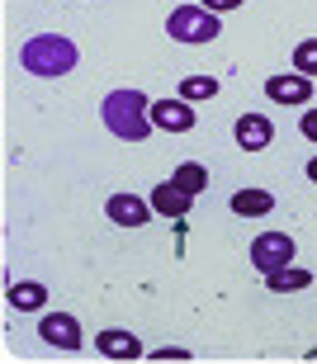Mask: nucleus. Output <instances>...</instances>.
<instances>
[{"instance_id": "21", "label": "nucleus", "mask_w": 317, "mask_h": 364, "mask_svg": "<svg viewBox=\"0 0 317 364\" xmlns=\"http://www.w3.org/2000/svg\"><path fill=\"white\" fill-rule=\"evenodd\" d=\"M308 180H313V185H317V156H313V161H308Z\"/></svg>"}, {"instance_id": "4", "label": "nucleus", "mask_w": 317, "mask_h": 364, "mask_svg": "<svg viewBox=\"0 0 317 364\" xmlns=\"http://www.w3.org/2000/svg\"><path fill=\"white\" fill-rule=\"evenodd\" d=\"M294 260V237L289 232H261V237H256V242H251V265H256V270H284V265H289Z\"/></svg>"}, {"instance_id": "12", "label": "nucleus", "mask_w": 317, "mask_h": 364, "mask_svg": "<svg viewBox=\"0 0 317 364\" xmlns=\"http://www.w3.org/2000/svg\"><path fill=\"white\" fill-rule=\"evenodd\" d=\"M270 208H275L270 189H242V194H232V213H242V218H265Z\"/></svg>"}, {"instance_id": "18", "label": "nucleus", "mask_w": 317, "mask_h": 364, "mask_svg": "<svg viewBox=\"0 0 317 364\" xmlns=\"http://www.w3.org/2000/svg\"><path fill=\"white\" fill-rule=\"evenodd\" d=\"M299 128H303V137H308V142H317V109H308L303 119H299Z\"/></svg>"}, {"instance_id": "1", "label": "nucleus", "mask_w": 317, "mask_h": 364, "mask_svg": "<svg viewBox=\"0 0 317 364\" xmlns=\"http://www.w3.org/2000/svg\"><path fill=\"white\" fill-rule=\"evenodd\" d=\"M100 119H104V128H109L119 142H142V137L156 128V123H152V100H147L142 90H133V85L104 95Z\"/></svg>"}, {"instance_id": "8", "label": "nucleus", "mask_w": 317, "mask_h": 364, "mask_svg": "<svg viewBox=\"0 0 317 364\" xmlns=\"http://www.w3.org/2000/svg\"><path fill=\"white\" fill-rule=\"evenodd\" d=\"M152 123L161 128V133H190V128H194L190 100H156V105H152Z\"/></svg>"}, {"instance_id": "19", "label": "nucleus", "mask_w": 317, "mask_h": 364, "mask_svg": "<svg viewBox=\"0 0 317 364\" xmlns=\"http://www.w3.org/2000/svg\"><path fill=\"white\" fill-rule=\"evenodd\" d=\"M204 10H213V14H222V10H237V5H247V0H199Z\"/></svg>"}, {"instance_id": "13", "label": "nucleus", "mask_w": 317, "mask_h": 364, "mask_svg": "<svg viewBox=\"0 0 317 364\" xmlns=\"http://www.w3.org/2000/svg\"><path fill=\"white\" fill-rule=\"evenodd\" d=\"M308 284H313V270H289V265H284V270L265 274V289H270V294H294V289H308Z\"/></svg>"}, {"instance_id": "5", "label": "nucleus", "mask_w": 317, "mask_h": 364, "mask_svg": "<svg viewBox=\"0 0 317 364\" xmlns=\"http://www.w3.org/2000/svg\"><path fill=\"white\" fill-rule=\"evenodd\" d=\"M43 346H57V350H81V322L71 312H48L38 322Z\"/></svg>"}, {"instance_id": "14", "label": "nucleus", "mask_w": 317, "mask_h": 364, "mask_svg": "<svg viewBox=\"0 0 317 364\" xmlns=\"http://www.w3.org/2000/svg\"><path fill=\"white\" fill-rule=\"evenodd\" d=\"M43 303H48V289L43 284H10V308H19V312H38Z\"/></svg>"}, {"instance_id": "10", "label": "nucleus", "mask_w": 317, "mask_h": 364, "mask_svg": "<svg viewBox=\"0 0 317 364\" xmlns=\"http://www.w3.org/2000/svg\"><path fill=\"white\" fill-rule=\"evenodd\" d=\"M190 203H194V194H190V189H180L176 180H161V185L152 189V208L161 218H185V213H190Z\"/></svg>"}, {"instance_id": "20", "label": "nucleus", "mask_w": 317, "mask_h": 364, "mask_svg": "<svg viewBox=\"0 0 317 364\" xmlns=\"http://www.w3.org/2000/svg\"><path fill=\"white\" fill-rule=\"evenodd\" d=\"M152 360H190V350H185V346H166V350H156Z\"/></svg>"}, {"instance_id": "6", "label": "nucleus", "mask_w": 317, "mask_h": 364, "mask_svg": "<svg viewBox=\"0 0 317 364\" xmlns=\"http://www.w3.org/2000/svg\"><path fill=\"white\" fill-rule=\"evenodd\" d=\"M265 95H270L275 105H308V100H313V76H303V71L270 76V81H265Z\"/></svg>"}, {"instance_id": "7", "label": "nucleus", "mask_w": 317, "mask_h": 364, "mask_svg": "<svg viewBox=\"0 0 317 364\" xmlns=\"http://www.w3.org/2000/svg\"><path fill=\"white\" fill-rule=\"evenodd\" d=\"M104 213H109V223H119V228H142L156 208H152V203H142L138 194H109Z\"/></svg>"}, {"instance_id": "15", "label": "nucleus", "mask_w": 317, "mask_h": 364, "mask_svg": "<svg viewBox=\"0 0 317 364\" xmlns=\"http://www.w3.org/2000/svg\"><path fill=\"white\" fill-rule=\"evenodd\" d=\"M171 180H176L180 189H190V194H204V189H208V171H204L199 161H185V166H176V176H171Z\"/></svg>"}, {"instance_id": "2", "label": "nucleus", "mask_w": 317, "mask_h": 364, "mask_svg": "<svg viewBox=\"0 0 317 364\" xmlns=\"http://www.w3.org/2000/svg\"><path fill=\"white\" fill-rule=\"evenodd\" d=\"M81 53H76V43L62 38V33H38V38H28L19 48V67L28 76H38V81H57V76H67L76 71Z\"/></svg>"}, {"instance_id": "9", "label": "nucleus", "mask_w": 317, "mask_h": 364, "mask_svg": "<svg viewBox=\"0 0 317 364\" xmlns=\"http://www.w3.org/2000/svg\"><path fill=\"white\" fill-rule=\"evenodd\" d=\"M232 137H237V147H242V151H261V147H270L275 128H270L265 114H242L237 128H232Z\"/></svg>"}, {"instance_id": "11", "label": "nucleus", "mask_w": 317, "mask_h": 364, "mask_svg": "<svg viewBox=\"0 0 317 364\" xmlns=\"http://www.w3.org/2000/svg\"><path fill=\"white\" fill-rule=\"evenodd\" d=\"M95 350L104 355V360H142V341L133 336V331H100Z\"/></svg>"}, {"instance_id": "3", "label": "nucleus", "mask_w": 317, "mask_h": 364, "mask_svg": "<svg viewBox=\"0 0 317 364\" xmlns=\"http://www.w3.org/2000/svg\"><path fill=\"white\" fill-rule=\"evenodd\" d=\"M166 33H171V43L204 48V43H213L222 33V24H218V14L204 10V5H180V10H171V19H166Z\"/></svg>"}, {"instance_id": "16", "label": "nucleus", "mask_w": 317, "mask_h": 364, "mask_svg": "<svg viewBox=\"0 0 317 364\" xmlns=\"http://www.w3.org/2000/svg\"><path fill=\"white\" fill-rule=\"evenodd\" d=\"M213 95H218L213 76H185L180 81V100H213Z\"/></svg>"}, {"instance_id": "17", "label": "nucleus", "mask_w": 317, "mask_h": 364, "mask_svg": "<svg viewBox=\"0 0 317 364\" xmlns=\"http://www.w3.org/2000/svg\"><path fill=\"white\" fill-rule=\"evenodd\" d=\"M294 71H303V76H317V38H303L294 48Z\"/></svg>"}]
</instances>
